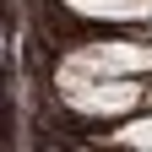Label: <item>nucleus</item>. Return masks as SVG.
Returning a JSON list of instances; mask_svg holds the SVG:
<instances>
[{
	"label": "nucleus",
	"mask_w": 152,
	"mask_h": 152,
	"mask_svg": "<svg viewBox=\"0 0 152 152\" xmlns=\"http://www.w3.org/2000/svg\"><path fill=\"white\" fill-rule=\"evenodd\" d=\"M60 103L82 120H109L141 103V82L136 76H82V71H60Z\"/></svg>",
	"instance_id": "nucleus-1"
},
{
	"label": "nucleus",
	"mask_w": 152,
	"mask_h": 152,
	"mask_svg": "<svg viewBox=\"0 0 152 152\" xmlns=\"http://www.w3.org/2000/svg\"><path fill=\"white\" fill-rule=\"evenodd\" d=\"M60 71H82V76H141L152 71V44L141 38H92L65 54Z\"/></svg>",
	"instance_id": "nucleus-2"
},
{
	"label": "nucleus",
	"mask_w": 152,
	"mask_h": 152,
	"mask_svg": "<svg viewBox=\"0 0 152 152\" xmlns=\"http://www.w3.org/2000/svg\"><path fill=\"white\" fill-rule=\"evenodd\" d=\"M60 6L92 22H147L152 16V0H60Z\"/></svg>",
	"instance_id": "nucleus-3"
},
{
	"label": "nucleus",
	"mask_w": 152,
	"mask_h": 152,
	"mask_svg": "<svg viewBox=\"0 0 152 152\" xmlns=\"http://www.w3.org/2000/svg\"><path fill=\"white\" fill-rule=\"evenodd\" d=\"M109 141H114V147H152V114H147V120H130V125H120Z\"/></svg>",
	"instance_id": "nucleus-4"
},
{
	"label": "nucleus",
	"mask_w": 152,
	"mask_h": 152,
	"mask_svg": "<svg viewBox=\"0 0 152 152\" xmlns=\"http://www.w3.org/2000/svg\"><path fill=\"white\" fill-rule=\"evenodd\" d=\"M147 98H152V92H147Z\"/></svg>",
	"instance_id": "nucleus-5"
}]
</instances>
